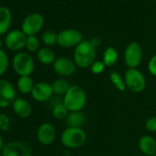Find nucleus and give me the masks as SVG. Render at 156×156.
<instances>
[{
  "label": "nucleus",
  "mask_w": 156,
  "mask_h": 156,
  "mask_svg": "<svg viewBox=\"0 0 156 156\" xmlns=\"http://www.w3.org/2000/svg\"><path fill=\"white\" fill-rule=\"evenodd\" d=\"M96 49L91 41H82L74 50L73 61L75 64L82 69L90 68L96 62Z\"/></svg>",
  "instance_id": "f257e3e1"
},
{
  "label": "nucleus",
  "mask_w": 156,
  "mask_h": 156,
  "mask_svg": "<svg viewBox=\"0 0 156 156\" xmlns=\"http://www.w3.org/2000/svg\"><path fill=\"white\" fill-rule=\"evenodd\" d=\"M62 102L69 112L81 111L87 104V93L80 86H71L67 93L62 97Z\"/></svg>",
  "instance_id": "f03ea898"
},
{
  "label": "nucleus",
  "mask_w": 156,
  "mask_h": 156,
  "mask_svg": "<svg viewBox=\"0 0 156 156\" xmlns=\"http://www.w3.org/2000/svg\"><path fill=\"white\" fill-rule=\"evenodd\" d=\"M87 141V133L82 128L67 127L61 135V142L67 149L81 148Z\"/></svg>",
  "instance_id": "7ed1b4c3"
},
{
  "label": "nucleus",
  "mask_w": 156,
  "mask_h": 156,
  "mask_svg": "<svg viewBox=\"0 0 156 156\" xmlns=\"http://www.w3.org/2000/svg\"><path fill=\"white\" fill-rule=\"evenodd\" d=\"M12 67L19 76H30L35 68L34 60L30 53L20 51L14 55Z\"/></svg>",
  "instance_id": "20e7f679"
},
{
  "label": "nucleus",
  "mask_w": 156,
  "mask_h": 156,
  "mask_svg": "<svg viewBox=\"0 0 156 156\" xmlns=\"http://www.w3.org/2000/svg\"><path fill=\"white\" fill-rule=\"evenodd\" d=\"M126 87L133 93H141L146 87V79L137 68H128L124 73Z\"/></svg>",
  "instance_id": "39448f33"
},
{
  "label": "nucleus",
  "mask_w": 156,
  "mask_h": 156,
  "mask_svg": "<svg viewBox=\"0 0 156 156\" xmlns=\"http://www.w3.org/2000/svg\"><path fill=\"white\" fill-rule=\"evenodd\" d=\"M2 156H32L30 145L24 140H13L5 144L1 151Z\"/></svg>",
  "instance_id": "423d86ee"
},
{
  "label": "nucleus",
  "mask_w": 156,
  "mask_h": 156,
  "mask_svg": "<svg viewBox=\"0 0 156 156\" xmlns=\"http://www.w3.org/2000/svg\"><path fill=\"white\" fill-rule=\"evenodd\" d=\"M17 92L12 83L7 79H0V108H6L14 103Z\"/></svg>",
  "instance_id": "0eeeda50"
},
{
  "label": "nucleus",
  "mask_w": 156,
  "mask_h": 156,
  "mask_svg": "<svg viewBox=\"0 0 156 156\" xmlns=\"http://www.w3.org/2000/svg\"><path fill=\"white\" fill-rule=\"evenodd\" d=\"M44 25V19L39 13H32L28 15L22 24L21 30L26 36H31L38 33Z\"/></svg>",
  "instance_id": "6e6552de"
},
{
  "label": "nucleus",
  "mask_w": 156,
  "mask_h": 156,
  "mask_svg": "<svg viewBox=\"0 0 156 156\" xmlns=\"http://www.w3.org/2000/svg\"><path fill=\"white\" fill-rule=\"evenodd\" d=\"M142 60V49L138 42H130L124 51V62L129 68H137Z\"/></svg>",
  "instance_id": "1a4fd4ad"
},
{
  "label": "nucleus",
  "mask_w": 156,
  "mask_h": 156,
  "mask_svg": "<svg viewBox=\"0 0 156 156\" xmlns=\"http://www.w3.org/2000/svg\"><path fill=\"white\" fill-rule=\"evenodd\" d=\"M83 36L76 30H64L57 34V44L63 48L77 46L82 41Z\"/></svg>",
  "instance_id": "9d476101"
},
{
  "label": "nucleus",
  "mask_w": 156,
  "mask_h": 156,
  "mask_svg": "<svg viewBox=\"0 0 156 156\" xmlns=\"http://www.w3.org/2000/svg\"><path fill=\"white\" fill-rule=\"evenodd\" d=\"M27 36L20 30H13L7 33L5 37L6 47L12 51H20L26 46Z\"/></svg>",
  "instance_id": "9b49d317"
},
{
  "label": "nucleus",
  "mask_w": 156,
  "mask_h": 156,
  "mask_svg": "<svg viewBox=\"0 0 156 156\" xmlns=\"http://www.w3.org/2000/svg\"><path fill=\"white\" fill-rule=\"evenodd\" d=\"M77 65L74 61L67 57H59L56 58L55 62L52 63V68L54 72L62 77H70L74 74L76 72Z\"/></svg>",
  "instance_id": "f8f14e48"
},
{
  "label": "nucleus",
  "mask_w": 156,
  "mask_h": 156,
  "mask_svg": "<svg viewBox=\"0 0 156 156\" xmlns=\"http://www.w3.org/2000/svg\"><path fill=\"white\" fill-rule=\"evenodd\" d=\"M31 98L37 102H48L53 97V90L51 84L46 82H39L34 85L30 93Z\"/></svg>",
  "instance_id": "ddd939ff"
},
{
  "label": "nucleus",
  "mask_w": 156,
  "mask_h": 156,
  "mask_svg": "<svg viewBox=\"0 0 156 156\" xmlns=\"http://www.w3.org/2000/svg\"><path fill=\"white\" fill-rule=\"evenodd\" d=\"M56 139V129L51 123L44 122L37 129V140L42 145H51Z\"/></svg>",
  "instance_id": "4468645a"
},
{
  "label": "nucleus",
  "mask_w": 156,
  "mask_h": 156,
  "mask_svg": "<svg viewBox=\"0 0 156 156\" xmlns=\"http://www.w3.org/2000/svg\"><path fill=\"white\" fill-rule=\"evenodd\" d=\"M14 113L20 119H28L32 113V107L24 98H16L12 104Z\"/></svg>",
  "instance_id": "2eb2a0df"
},
{
  "label": "nucleus",
  "mask_w": 156,
  "mask_h": 156,
  "mask_svg": "<svg viewBox=\"0 0 156 156\" xmlns=\"http://www.w3.org/2000/svg\"><path fill=\"white\" fill-rule=\"evenodd\" d=\"M138 146L140 151L147 156H153L156 153V140L150 135L142 136L139 140Z\"/></svg>",
  "instance_id": "dca6fc26"
},
{
  "label": "nucleus",
  "mask_w": 156,
  "mask_h": 156,
  "mask_svg": "<svg viewBox=\"0 0 156 156\" xmlns=\"http://www.w3.org/2000/svg\"><path fill=\"white\" fill-rule=\"evenodd\" d=\"M12 24V13L7 7H0V35L7 34Z\"/></svg>",
  "instance_id": "f3484780"
},
{
  "label": "nucleus",
  "mask_w": 156,
  "mask_h": 156,
  "mask_svg": "<svg viewBox=\"0 0 156 156\" xmlns=\"http://www.w3.org/2000/svg\"><path fill=\"white\" fill-rule=\"evenodd\" d=\"M65 121L68 127L82 128V126L86 122V117L81 111L69 112L68 116L65 119Z\"/></svg>",
  "instance_id": "a211bd4d"
},
{
  "label": "nucleus",
  "mask_w": 156,
  "mask_h": 156,
  "mask_svg": "<svg viewBox=\"0 0 156 156\" xmlns=\"http://www.w3.org/2000/svg\"><path fill=\"white\" fill-rule=\"evenodd\" d=\"M37 58L41 63L45 64V65L51 64L56 60L54 51L49 47H44V48L40 49L37 52Z\"/></svg>",
  "instance_id": "6ab92c4d"
},
{
  "label": "nucleus",
  "mask_w": 156,
  "mask_h": 156,
  "mask_svg": "<svg viewBox=\"0 0 156 156\" xmlns=\"http://www.w3.org/2000/svg\"><path fill=\"white\" fill-rule=\"evenodd\" d=\"M34 82L30 76H20L17 81V87L21 94H30L33 87Z\"/></svg>",
  "instance_id": "aec40b11"
},
{
  "label": "nucleus",
  "mask_w": 156,
  "mask_h": 156,
  "mask_svg": "<svg viewBox=\"0 0 156 156\" xmlns=\"http://www.w3.org/2000/svg\"><path fill=\"white\" fill-rule=\"evenodd\" d=\"M51 87H52L53 94L58 97L60 96L63 97L71 87L69 82L66 79H64V78H59V79L54 80L53 83L51 84Z\"/></svg>",
  "instance_id": "412c9836"
},
{
  "label": "nucleus",
  "mask_w": 156,
  "mask_h": 156,
  "mask_svg": "<svg viewBox=\"0 0 156 156\" xmlns=\"http://www.w3.org/2000/svg\"><path fill=\"white\" fill-rule=\"evenodd\" d=\"M119 59V53L117 50L113 47H108L105 50L103 53V62L105 63L106 67H112Z\"/></svg>",
  "instance_id": "4be33fe9"
},
{
  "label": "nucleus",
  "mask_w": 156,
  "mask_h": 156,
  "mask_svg": "<svg viewBox=\"0 0 156 156\" xmlns=\"http://www.w3.org/2000/svg\"><path fill=\"white\" fill-rule=\"evenodd\" d=\"M109 79H110L111 83L113 84V86L116 87L117 90H119L120 92H123L127 88L124 77H122L120 75V73H118L117 71H111L109 73Z\"/></svg>",
  "instance_id": "5701e85b"
},
{
  "label": "nucleus",
  "mask_w": 156,
  "mask_h": 156,
  "mask_svg": "<svg viewBox=\"0 0 156 156\" xmlns=\"http://www.w3.org/2000/svg\"><path fill=\"white\" fill-rule=\"evenodd\" d=\"M51 113H52L53 118L56 119H65L69 114V110L62 102V103H60L57 106H55L51 109Z\"/></svg>",
  "instance_id": "b1692460"
},
{
  "label": "nucleus",
  "mask_w": 156,
  "mask_h": 156,
  "mask_svg": "<svg viewBox=\"0 0 156 156\" xmlns=\"http://www.w3.org/2000/svg\"><path fill=\"white\" fill-rule=\"evenodd\" d=\"M42 42L47 46H53L57 43V34L51 30H46L42 34Z\"/></svg>",
  "instance_id": "393cba45"
},
{
  "label": "nucleus",
  "mask_w": 156,
  "mask_h": 156,
  "mask_svg": "<svg viewBox=\"0 0 156 156\" xmlns=\"http://www.w3.org/2000/svg\"><path fill=\"white\" fill-rule=\"evenodd\" d=\"M9 66V59L7 52L2 49L0 50V76L5 74Z\"/></svg>",
  "instance_id": "a878e982"
},
{
  "label": "nucleus",
  "mask_w": 156,
  "mask_h": 156,
  "mask_svg": "<svg viewBox=\"0 0 156 156\" xmlns=\"http://www.w3.org/2000/svg\"><path fill=\"white\" fill-rule=\"evenodd\" d=\"M27 50L30 52H35L39 50L40 47V41L39 39L35 35L31 36H27V41H26V46Z\"/></svg>",
  "instance_id": "bb28decb"
},
{
  "label": "nucleus",
  "mask_w": 156,
  "mask_h": 156,
  "mask_svg": "<svg viewBox=\"0 0 156 156\" xmlns=\"http://www.w3.org/2000/svg\"><path fill=\"white\" fill-rule=\"evenodd\" d=\"M10 127V119L5 113H0V130L7 131Z\"/></svg>",
  "instance_id": "cd10ccee"
},
{
  "label": "nucleus",
  "mask_w": 156,
  "mask_h": 156,
  "mask_svg": "<svg viewBox=\"0 0 156 156\" xmlns=\"http://www.w3.org/2000/svg\"><path fill=\"white\" fill-rule=\"evenodd\" d=\"M105 63L103 62V61H96L90 67L91 72L95 74H100L101 73L104 72L105 70Z\"/></svg>",
  "instance_id": "c85d7f7f"
},
{
  "label": "nucleus",
  "mask_w": 156,
  "mask_h": 156,
  "mask_svg": "<svg viewBox=\"0 0 156 156\" xmlns=\"http://www.w3.org/2000/svg\"><path fill=\"white\" fill-rule=\"evenodd\" d=\"M145 129L150 132H156V117H151L145 121Z\"/></svg>",
  "instance_id": "c756f323"
},
{
  "label": "nucleus",
  "mask_w": 156,
  "mask_h": 156,
  "mask_svg": "<svg viewBox=\"0 0 156 156\" xmlns=\"http://www.w3.org/2000/svg\"><path fill=\"white\" fill-rule=\"evenodd\" d=\"M148 71L152 76L156 77V54L150 59L148 62Z\"/></svg>",
  "instance_id": "7c9ffc66"
},
{
  "label": "nucleus",
  "mask_w": 156,
  "mask_h": 156,
  "mask_svg": "<svg viewBox=\"0 0 156 156\" xmlns=\"http://www.w3.org/2000/svg\"><path fill=\"white\" fill-rule=\"evenodd\" d=\"M91 42H92V44H93L96 48H98V47L100 45V43H101V40H100L99 38H94V39L91 41Z\"/></svg>",
  "instance_id": "2f4dec72"
},
{
  "label": "nucleus",
  "mask_w": 156,
  "mask_h": 156,
  "mask_svg": "<svg viewBox=\"0 0 156 156\" xmlns=\"http://www.w3.org/2000/svg\"><path fill=\"white\" fill-rule=\"evenodd\" d=\"M5 141H4V138H3V136L0 134V152H1V151L3 150V148H4V146H5Z\"/></svg>",
  "instance_id": "473e14b6"
},
{
  "label": "nucleus",
  "mask_w": 156,
  "mask_h": 156,
  "mask_svg": "<svg viewBox=\"0 0 156 156\" xmlns=\"http://www.w3.org/2000/svg\"><path fill=\"white\" fill-rule=\"evenodd\" d=\"M2 47H3V41L0 39V50H2Z\"/></svg>",
  "instance_id": "72a5a7b5"
},
{
  "label": "nucleus",
  "mask_w": 156,
  "mask_h": 156,
  "mask_svg": "<svg viewBox=\"0 0 156 156\" xmlns=\"http://www.w3.org/2000/svg\"><path fill=\"white\" fill-rule=\"evenodd\" d=\"M0 156H2V154H1V152H0Z\"/></svg>",
  "instance_id": "f704fd0d"
},
{
  "label": "nucleus",
  "mask_w": 156,
  "mask_h": 156,
  "mask_svg": "<svg viewBox=\"0 0 156 156\" xmlns=\"http://www.w3.org/2000/svg\"><path fill=\"white\" fill-rule=\"evenodd\" d=\"M153 156H156V153H155V154H154V155H153Z\"/></svg>",
  "instance_id": "c9c22d12"
}]
</instances>
